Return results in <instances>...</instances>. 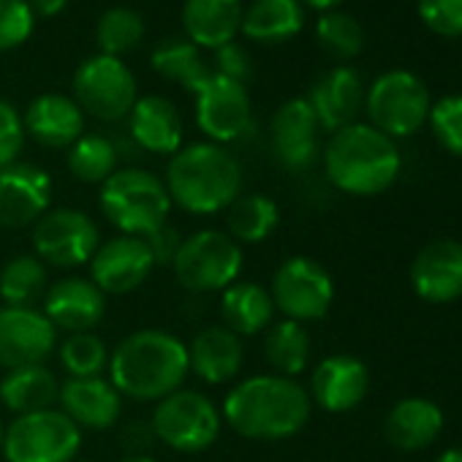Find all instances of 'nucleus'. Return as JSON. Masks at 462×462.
Listing matches in <instances>:
<instances>
[{"instance_id":"1","label":"nucleus","mask_w":462,"mask_h":462,"mask_svg":"<svg viewBox=\"0 0 462 462\" xmlns=\"http://www.w3.org/2000/svg\"><path fill=\"white\" fill-rule=\"evenodd\" d=\"M310 394L286 375H251L223 400L228 427L251 440H283L310 421Z\"/></svg>"},{"instance_id":"2","label":"nucleus","mask_w":462,"mask_h":462,"mask_svg":"<svg viewBox=\"0 0 462 462\" xmlns=\"http://www.w3.org/2000/svg\"><path fill=\"white\" fill-rule=\"evenodd\" d=\"M112 383L139 402H158L177 392L188 370V346L166 329H139L109 356Z\"/></svg>"},{"instance_id":"3","label":"nucleus","mask_w":462,"mask_h":462,"mask_svg":"<svg viewBox=\"0 0 462 462\" xmlns=\"http://www.w3.org/2000/svg\"><path fill=\"white\" fill-rule=\"evenodd\" d=\"M171 204L193 215H215L228 209L243 190V166L226 147L199 142L180 147L163 180Z\"/></svg>"},{"instance_id":"4","label":"nucleus","mask_w":462,"mask_h":462,"mask_svg":"<svg viewBox=\"0 0 462 462\" xmlns=\"http://www.w3.org/2000/svg\"><path fill=\"white\" fill-rule=\"evenodd\" d=\"M400 150L394 139L370 123H351L332 134L324 150L329 182L351 196L383 193L400 174Z\"/></svg>"},{"instance_id":"5","label":"nucleus","mask_w":462,"mask_h":462,"mask_svg":"<svg viewBox=\"0 0 462 462\" xmlns=\"http://www.w3.org/2000/svg\"><path fill=\"white\" fill-rule=\"evenodd\" d=\"M101 212L128 237H147L166 226L171 199L155 174L144 169H120L101 185Z\"/></svg>"},{"instance_id":"6","label":"nucleus","mask_w":462,"mask_h":462,"mask_svg":"<svg viewBox=\"0 0 462 462\" xmlns=\"http://www.w3.org/2000/svg\"><path fill=\"white\" fill-rule=\"evenodd\" d=\"M171 267L180 286L193 294L223 291L240 281L243 248L223 231L204 228L180 243Z\"/></svg>"},{"instance_id":"7","label":"nucleus","mask_w":462,"mask_h":462,"mask_svg":"<svg viewBox=\"0 0 462 462\" xmlns=\"http://www.w3.org/2000/svg\"><path fill=\"white\" fill-rule=\"evenodd\" d=\"M370 125L389 139L413 136L430 117L432 101L427 85L411 71H386L365 93Z\"/></svg>"},{"instance_id":"8","label":"nucleus","mask_w":462,"mask_h":462,"mask_svg":"<svg viewBox=\"0 0 462 462\" xmlns=\"http://www.w3.org/2000/svg\"><path fill=\"white\" fill-rule=\"evenodd\" d=\"M220 411L217 405L193 389H177L158 400L152 413V435L182 454H196L209 448L220 435Z\"/></svg>"},{"instance_id":"9","label":"nucleus","mask_w":462,"mask_h":462,"mask_svg":"<svg viewBox=\"0 0 462 462\" xmlns=\"http://www.w3.org/2000/svg\"><path fill=\"white\" fill-rule=\"evenodd\" d=\"M79 446L82 430L60 408L17 416L4 432L6 462H71Z\"/></svg>"},{"instance_id":"10","label":"nucleus","mask_w":462,"mask_h":462,"mask_svg":"<svg viewBox=\"0 0 462 462\" xmlns=\"http://www.w3.org/2000/svg\"><path fill=\"white\" fill-rule=\"evenodd\" d=\"M74 101L90 117L117 123L128 117L136 104V79L120 58H88L74 74Z\"/></svg>"},{"instance_id":"11","label":"nucleus","mask_w":462,"mask_h":462,"mask_svg":"<svg viewBox=\"0 0 462 462\" xmlns=\"http://www.w3.org/2000/svg\"><path fill=\"white\" fill-rule=\"evenodd\" d=\"M270 297L275 310H281L289 321H319L332 308L335 281L316 259L294 256L286 259L273 275Z\"/></svg>"},{"instance_id":"12","label":"nucleus","mask_w":462,"mask_h":462,"mask_svg":"<svg viewBox=\"0 0 462 462\" xmlns=\"http://www.w3.org/2000/svg\"><path fill=\"white\" fill-rule=\"evenodd\" d=\"M98 228L82 209H52L36 220L33 248L44 264L60 270H77L98 251Z\"/></svg>"},{"instance_id":"13","label":"nucleus","mask_w":462,"mask_h":462,"mask_svg":"<svg viewBox=\"0 0 462 462\" xmlns=\"http://www.w3.org/2000/svg\"><path fill=\"white\" fill-rule=\"evenodd\" d=\"M196 123L215 144L240 139L251 125L248 88L212 71L196 93Z\"/></svg>"},{"instance_id":"14","label":"nucleus","mask_w":462,"mask_h":462,"mask_svg":"<svg viewBox=\"0 0 462 462\" xmlns=\"http://www.w3.org/2000/svg\"><path fill=\"white\" fill-rule=\"evenodd\" d=\"M58 346V329L36 308H0V367L44 365Z\"/></svg>"},{"instance_id":"15","label":"nucleus","mask_w":462,"mask_h":462,"mask_svg":"<svg viewBox=\"0 0 462 462\" xmlns=\"http://www.w3.org/2000/svg\"><path fill=\"white\" fill-rule=\"evenodd\" d=\"M155 270V259L142 237H115L90 259V281L104 294H131L136 291L150 273Z\"/></svg>"},{"instance_id":"16","label":"nucleus","mask_w":462,"mask_h":462,"mask_svg":"<svg viewBox=\"0 0 462 462\" xmlns=\"http://www.w3.org/2000/svg\"><path fill=\"white\" fill-rule=\"evenodd\" d=\"M52 201V177L33 163L0 169V226L23 228L47 215Z\"/></svg>"},{"instance_id":"17","label":"nucleus","mask_w":462,"mask_h":462,"mask_svg":"<svg viewBox=\"0 0 462 462\" xmlns=\"http://www.w3.org/2000/svg\"><path fill=\"white\" fill-rule=\"evenodd\" d=\"M319 120L308 98L286 101L270 125V142L278 163L289 171H302L313 166L319 155Z\"/></svg>"},{"instance_id":"18","label":"nucleus","mask_w":462,"mask_h":462,"mask_svg":"<svg viewBox=\"0 0 462 462\" xmlns=\"http://www.w3.org/2000/svg\"><path fill=\"white\" fill-rule=\"evenodd\" d=\"M413 291L432 305H446L462 297V243L435 240L424 245L411 264Z\"/></svg>"},{"instance_id":"19","label":"nucleus","mask_w":462,"mask_h":462,"mask_svg":"<svg viewBox=\"0 0 462 462\" xmlns=\"http://www.w3.org/2000/svg\"><path fill=\"white\" fill-rule=\"evenodd\" d=\"M370 389V373L362 359L348 354L327 356L310 373V402H319L329 413H346L356 408Z\"/></svg>"},{"instance_id":"20","label":"nucleus","mask_w":462,"mask_h":462,"mask_svg":"<svg viewBox=\"0 0 462 462\" xmlns=\"http://www.w3.org/2000/svg\"><path fill=\"white\" fill-rule=\"evenodd\" d=\"M55 329L66 332H90L101 324L106 313V294L85 278H66L50 286L44 294V310H42Z\"/></svg>"},{"instance_id":"21","label":"nucleus","mask_w":462,"mask_h":462,"mask_svg":"<svg viewBox=\"0 0 462 462\" xmlns=\"http://www.w3.org/2000/svg\"><path fill=\"white\" fill-rule=\"evenodd\" d=\"M60 411L82 430H109L120 411H123V394L115 389L112 381L96 375V378H69L60 383L58 392Z\"/></svg>"},{"instance_id":"22","label":"nucleus","mask_w":462,"mask_h":462,"mask_svg":"<svg viewBox=\"0 0 462 462\" xmlns=\"http://www.w3.org/2000/svg\"><path fill=\"white\" fill-rule=\"evenodd\" d=\"M308 104L313 106L319 125L332 134L356 123V115L365 104V88L359 71L351 66H337L327 71L313 85Z\"/></svg>"},{"instance_id":"23","label":"nucleus","mask_w":462,"mask_h":462,"mask_svg":"<svg viewBox=\"0 0 462 462\" xmlns=\"http://www.w3.org/2000/svg\"><path fill=\"white\" fill-rule=\"evenodd\" d=\"M23 125L39 144L63 150L85 134V112L74 98L63 93H44L31 101Z\"/></svg>"},{"instance_id":"24","label":"nucleus","mask_w":462,"mask_h":462,"mask_svg":"<svg viewBox=\"0 0 462 462\" xmlns=\"http://www.w3.org/2000/svg\"><path fill=\"white\" fill-rule=\"evenodd\" d=\"M243 362V337L226 327H204L188 346V370L207 383H226L237 378Z\"/></svg>"},{"instance_id":"25","label":"nucleus","mask_w":462,"mask_h":462,"mask_svg":"<svg viewBox=\"0 0 462 462\" xmlns=\"http://www.w3.org/2000/svg\"><path fill=\"white\" fill-rule=\"evenodd\" d=\"M134 142L155 155H174L182 144V120L177 106L163 96L136 98L128 115Z\"/></svg>"},{"instance_id":"26","label":"nucleus","mask_w":462,"mask_h":462,"mask_svg":"<svg viewBox=\"0 0 462 462\" xmlns=\"http://www.w3.org/2000/svg\"><path fill=\"white\" fill-rule=\"evenodd\" d=\"M182 28L196 47L217 50L231 44L243 28V4L240 0H185Z\"/></svg>"},{"instance_id":"27","label":"nucleus","mask_w":462,"mask_h":462,"mask_svg":"<svg viewBox=\"0 0 462 462\" xmlns=\"http://www.w3.org/2000/svg\"><path fill=\"white\" fill-rule=\"evenodd\" d=\"M440 432H443V411L424 397L400 400L383 421L386 440L400 451L427 448L430 443L438 440Z\"/></svg>"},{"instance_id":"28","label":"nucleus","mask_w":462,"mask_h":462,"mask_svg":"<svg viewBox=\"0 0 462 462\" xmlns=\"http://www.w3.org/2000/svg\"><path fill=\"white\" fill-rule=\"evenodd\" d=\"M220 313H223V327L243 337V335H259L262 329H267L273 324L275 305L264 286L254 281H237L228 289H223Z\"/></svg>"},{"instance_id":"29","label":"nucleus","mask_w":462,"mask_h":462,"mask_svg":"<svg viewBox=\"0 0 462 462\" xmlns=\"http://www.w3.org/2000/svg\"><path fill=\"white\" fill-rule=\"evenodd\" d=\"M58 392H60V383L55 373L44 365L9 370L4 381H0V402L17 416L52 408L58 402Z\"/></svg>"},{"instance_id":"30","label":"nucleus","mask_w":462,"mask_h":462,"mask_svg":"<svg viewBox=\"0 0 462 462\" xmlns=\"http://www.w3.org/2000/svg\"><path fill=\"white\" fill-rule=\"evenodd\" d=\"M305 25V12L300 0H256L243 12V33L251 42L281 44L294 39Z\"/></svg>"},{"instance_id":"31","label":"nucleus","mask_w":462,"mask_h":462,"mask_svg":"<svg viewBox=\"0 0 462 462\" xmlns=\"http://www.w3.org/2000/svg\"><path fill=\"white\" fill-rule=\"evenodd\" d=\"M281 223V209L278 204L264 196V193H248L237 196L228 207L226 226H228V237L237 245H256L264 243Z\"/></svg>"},{"instance_id":"32","label":"nucleus","mask_w":462,"mask_h":462,"mask_svg":"<svg viewBox=\"0 0 462 462\" xmlns=\"http://www.w3.org/2000/svg\"><path fill=\"white\" fill-rule=\"evenodd\" d=\"M150 63H152V69L163 79L177 82L180 88H185L193 96L212 77V66L201 58L199 47L185 42V39H166V42H161L152 50Z\"/></svg>"},{"instance_id":"33","label":"nucleus","mask_w":462,"mask_h":462,"mask_svg":"<svg viewBox=\"0 0 462 462\" xmlns=\"http://www.w3.org/2000/svg\"><path fill=\"white\" fill-rule=\"evenodd\" d=\"M264 354L267 362L278 370V375L294 378L300 373H305L308 362H310V335L305 329V324L300 321H278L264 340Z\"/></svg>"},{"instance_id":"34","label":"nucleus","mask_w":462,"mask_h":462,"mask_svg":"<svg viewBox=\"0 0 462 462\" xmlns=\"http://www.w3.org/2000/svg\"><path fill=\"white\" fill-rule=\"evenodd\" d=\"M47 294V264L39 256H14L0 270V300L6 305L31 308Z\"/></svg>"},{"instance_id":"35","label":"nucleus","mask_w":462,"mask_h":462,"mask_svg":"<svg viewBox=\"0 0 462 462\" xmlns=\"http://www.w3.org/2000/svg\"><path fill=\"white\" fill-rule=\"evenodd\" d=\"M117 150L101 134H82L69 147V169L79 182H106L117 169Z\"/></svg>"},{"instance_id":"36","label":"nucleus","mask_w":462,"mask_h":462,"mask_svg":"<svg viewBox=\"0 0 462 462\" xmlns=\"http://www.w3.org/2000/svg\"><path fill=\"white\" fill-rule=\"evenodd\" d=\"M142 39H144V20L139 12L115 6L101 14L98 28H96V42L101 47V55L120 58L131 52L134 47H139Z\"/></svg>"},{"instance_id":"37","label":"nucleus","mask_w":462,"mask_h":462,"mask_svg":"<svg viewBox=\"0 0 462 462\" xmlns=\"http://www.w3.org/2000/svg\"><path fill=\"white\" fill-rule=\"evenodd\" d=\"M316 39H319L321 50L337 60H351L365 47L362 25L346 12H324L316 25Z\"/></svg>"},{"instance_id":"38","label":"nucleus","mask_w":462,"mask_h":462,"mask_svg":"<svg viewBox=\"0 0 462 462\" xmlns=\"http://www.w3.org/2000/svg\"><path fill=\"white\" fill-rule=\"evenodd\" d=\"M60 365L69 378H96L109 367V351L93 332H74L60 346Z\"/></svg>"},{"instance_id":"39","label":"nucleus","mask_w":462,"mask_h":462,"mask_svg":"<svg viewBox=\"0 0 462 462\" xmlns=\"http://www.w3.org/2000/svg\"><path fill=\"white\" fill-rule=\"evenodd\" d=\"M443 150L462 158V96H446L432 104L427 117Z\"/></svg>"},{"instance_id":"40","label":"nucleus","mask_w":462,"mask_h":462,"mask_svg":"<svg viewBox=\"0 0 462 462\" xmlns=\"http://www.w3.org/2000/svg\"><path fill=\"white\" fill-rule=\"evenodd\" d=\"M36 14L28 0H0V52L25 44L33 33Z\"/></svg>"},{"instance_id":"41","label":"nucleus","mask_w":462,"mask_h":462,"mask_svg":"<svg viewBox=\"0 0 462 462\" xmlns=\"http://www.w3.org/2000/svg\"><path fill=\"white\" fill-rule=\"evenodd\" d=\"M419 17L438 36H462V0H419Z\"/></svg>"},{"instance_id":"42","label":"nucleus","mask_w":462,"mask_h":462,"mask_svg":"<svg viewBox=\"0 0 462 462\" xmlns=\"http://www.w3.org/2000/svg\"><path fill=\"white\" fill-rule=\"evenodd\" d=\"M23 144H25L23 115L9 101L0 98V169L17 163V155L23 152Z\"/></svg>"},{"instance_id":"43","label":"nucleus","mask_w":462,"mask_h":462,"mask_svg":"<svg viewBox=\"0 0 462 462\" xmlns=\"http://www.w3.org/2000/svg\"><path fill=\"white\" fill-rule=\"evenodd\" d=\"M212 52H215V66H212L215 74L228 77V79H235V82H243V85H245V79L251 77L254 66H251L248 52H245L240 44L231 42V44H223V47H217V50H212Z\"/></svg>"},{"instance_id":"44","label":"nucleus","mask_w":462,"mask_h":462,"mask_svg":"<svg viewBox=\"0 0 462 462\" xmlns=\"http://www.w3.org/2000/svg\"><path fill=\"white\" fill-rule=\"evenodd\" d=\"M142 240L147 243V248H150L155 264H161V267H166V264L174 262V256H177V251H180V243H182V237L177 235L174 228H169V226H161L158 231H152V235H147V237H142Z\"/></svg>"},{"instance_id":"45","label":"nucleus","mask_w":462,"mask_h":462,"mask_svg":"<svg viewBox=\"0 0 462 462\" xmlns=\"http://www.w3.org/2000/svg\"><path fill=\"white\" fill-rule=\"evenodd\" d=\"M69 0H28V6L39 17H58L66 9Z\"/></svg>"},{"instance_id":"46","label":"nucleus","mask_w":462,"mask_h":462,"mask_svg":"<svg viewBox=\"0 0 462 462\" xmlns=\"http://www.w3.org/2000/svg\"><path fill=\"white\" fill-rule=\"evenodd\" d=\"M300 4H308L310 9H319V12H335L343 0H300Z\"/></svg>"},{"instance_id":"47","label":"nucleus","mask_w":462,"mask_h":462,"mask_svg":"<svg viewBox=\"0 0 462 462\" xmlns=\"http://www.w3.org/2000/svg\"><path fill=\"white\" fill-rule=\"evenodd\" d=\"M432 462H462V446H454V448H446L438 459Z\"/></svg>"},{"instance_id":"48","label":"nucleus","mask_w":462,"mask_h":462,"mask_svg":"<svg viewBox=\"0 0 462 462\" xmlns=\"http://www.w3.org/2000/svg\"><path fill=\"white\" fill-rule=\"evenodd\" d=\"M120 462H155V459L147 457V454H131V457H125V459H120Z\"/></svg>"},{"instance_id":"49","label":"nucleus","mask_w":462,"mask_h":462,"mask_svg":"<svg viewBox=\"0 0 462 462\" xmlns=\"http://www.w3.org/2000/svg\"><path fill=\"white\" fill-rule=\"evenodd\" d=\"M4 432L6 430H4V424H0V451H4Z\"/></svg>"},{"instance_id":"50","label":"nucleus","mask_w":462,"mask_h":462,"mask_svg":"<svg viewBox=\"0 0 462 462\" xmlns=\"http://www.w3.org/2000/svg\"><path fill=\"white\" fill-rule=\"evenodd\" d=\"M71 462H88V459H71Z\"/></svg>"}]
</instances>
